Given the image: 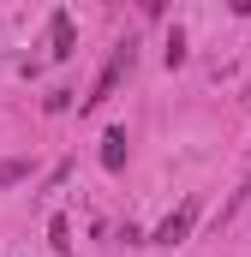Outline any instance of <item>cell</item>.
Returning <instances> with one entry per match:
<instances>
[{"label":"cell","instance_id":"cell-3","mask_svg":"<svg viewBox=\"0 0 251 257\" xmlns=\"http://www.w3.org/2000/svg\"><path fill=\"white\" fill-rule=\"evenodd\" d=\"M48 42H54V60H72V54H78V30H72V12H54V18H48Z\"/></svg>","mask_w":251,"mask_h":257},{"label":"cell","instance_id":"cell-7","mask_svg":"<svg viewBox=\"0 0 251 257\" xmlns=\"http://www.w3.org/2000/svg\"><path fill=\"white\" fill-rule=\"evenodd\" d=\"M24 174H30V162H18V156H12V162H0V186H18Z\"/></svg>","mask_w":251,"mask_h":257},{"label":"cell","instance_id":"cell-6","mask_svg":"<svg viewBox=\"0 0 251 257\" xmlns=\"http://www.w3.org/2000/svg\"><path fill=\"white\" fill-rule=\"evenodd\" d=\"M48 239H54V251H72V221H66V215H54V221H48Z\"/></svg>","mask_w":251,"mask_h":257},{"label":"cell","instance_id":"cell-2","mask_svg":"<svg viewBox=\"0 0 251 257\" xmlns=\"http://www.w3.org/2000/svg\"><path fill=\"white\" fill-rule=\"evenodd\" d=\"M197 215H203V192H186V203H180V209H168V221L150 233V245H186L191 227H197Z\"/></svg>","mask_w":251,"mask_h":257},{"label":"cell","instance_id":"cell-5","mask_svg":"<svg viewBox=\"0 0 251 257\" xmlns=\"http://www.w3.org/2000/svg\"><path fill=\"white\" fill-rule=\"evenodd\" d=\"M162 60H168V72H174V66H186V30H180V24L168 30V54H162Z\"/></svg>","mask_w":251,"mask_h":257},{"label":"cell","instance_id":"cell-1","mask_svg":"<svg viewBox=\"0 0 251 257\" xmlns=\"http://www.w3.org/2000/svg\"><path fill=\"white\" fill-rule=\"evenodd\" d=\"M132 66H138V48H132V36H126V42H114V54H108V66L96 72V84H90V96H84L78 108H84V114H96L102 102H114V90H120L126 78H132Z\"/></svg>","mask_w":251,"mask_h":257},{"label":"cell","instance_id":"cell-8","mask_svg":"<svg viewBox=\"0 0 251 257\" xmlns=\"http://www.w3.org/2000/svg\"><path fill=\"white\" fill-rule=\"evenodd\" d=\"M42 108H48V114H66V108H72V90H54V96H48Z\"/></svg>","mask_w":251,"mask_h":257},{"label":"cell","instance_id":"cell-4","mask_svg":"<svg viewBox=\"0 0 251 257\" xmlns=\"http://www.w3.org/2000/svg\"><path fill=\"white\" fill-rule=\"evenodd\" d=\"M102 168H108V174H126V126L102 132Z\"/></svg>","mask_w":251,"mask_h":257}]
</instances>
